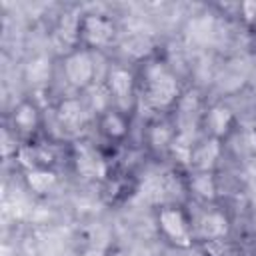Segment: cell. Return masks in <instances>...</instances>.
I'll use <instances>...</instances> for the list:
<instances>
[{
	"instance_id": "cell-6",
	"label": "cell",
	"mask_w": 256,
	"mask_h": 256,
	"mask_svg": "<svg viewBox=\"0 0 256 256\" xmlns=\"http://www.w3.org/2000/svg\"><path fill=\"white\" fill-rule=\"evenodd\" d=\"M78 170L80 174H84L86 178H102L104 176V164L102 160L90 150V148H82L80 156H78Z\"/></svg>"
},
{
	"instance_id": "cell-9",
	"label": "cell",
	"mask_w": 256,
	"mask_h": 256,
	"mask_svg": "<svg viewBox=\"0 0 256 256\" xmlns=\"http://www.w3.org/2000/svg\"><path fill=\"white\" fill-rule=\"evenodd\" d=\"M60 118H62V122L68 124V126H78V124H82L84 112H82L80 102H76V100L64 102V104L60 106Z\"/></svg>"
},
{
	"instance_id": "cell-7",
	"label": "cell",
	"mask_w": 256,
	"mask_h": 256,
	"mask_svg": "<svg viewBox=\"0 0 256 256\" xmlns=\"http://www.w3.org/2000/svg\"><path fill=\"white\" fill-rule=\"evenodd\" d=\"M200 234L204 236V238H220V236H224L226 234V230H228V222H226V218L224 216H220V214H206L202 220H200Z\"/></svg>"
},
{
	"instance_id": "cell-12",
	"label": "cell",
	"mask_w": 256,
	"mask_h": 256,
	"mask_svg": "<svg viewBox=\"0 0 256 256\" xmlns=\"http://www.w3.org/2000/svg\"><path fill=\"white\" fill-rule=\"evenodd\" d=\"M228 122H230V112L226 108H214L210 112V124L214 128V132H218V134L224 132L226 126H228Z\"/></svg>"
},
{
	"instance_id": "cell-15",
	"label": "cell",
	"mask_w": 256,
	"mask_h": 256,
	"mask_svg": "<svg viewBox=\"0 0 256 256\" xmlns=\"http://www.w3.org/2000/svg\"><path fill=\"white\" fill-rule=\"evenodd\" d=\"M104 128H106L108 134H112V136H120V134H124L126 124L122 122V118H120L118 114H108L106 120H104Z\"/></svg>"
},
{
	"instance_id": "cell-3",
	"label": "cell",
	"mask_w": 256,
	"mask_h": 256,
	"mask_svg": "<svg viewBox=\"0 0 256 256\" xmlns=\"http://www.w3.org/2000/svg\"><path fill=\"white\" fill-rule=\"evenodd\" d=\"M94 64L86 52H76L66 60V76L76 86H86L92 80Z\"/></svg>"
},
{
	"instance_id": "cell-14",
	"label": "cell",
	"mask_w": 256,
	"mask_h": 256,
	"mask_svg": "<svg viewBox=\"0 0 256 256\" xmlns=\"http://www.w3.org/2000/svg\"><path fill=\"white\" fill-rule=\"evenodd\" d=\"M34 122H36L34 108H32V106H28V104L20 106V110L16 112V124H18V126H22L24 130H28V128H32V126H34Z\"/></svg>"
},
{
	"instance_id": "cell-13",
	"label": "cell",
	"mask_w": 256,
	"mask_h": 256,
	"mask_svg": "<svg viewBox=\"0 0 256 256\" xmlns=\"http://www.w3.org/2000/svg\"><path fill=\"white\" fill-rule=\"evenodd\" d=\"M28 76L32 82H42L46 76H48V64L44 58H38L34 62H30L28 66Z\"/></svg>"
},
{
	"instance_id": "cell-4",
	"label": "cell",
	"mask_w": 256,
	"mask_h": 256,
	"mask_svg": "<svg viewBox=\"0 0 256 256\" xmlns=\"http://www.w3.org/2000/svg\"><path fill=\"white\" fill-rule=\"evenodd\" d=\"M174 180L170 178V174H158V176H150L144 184H142V196L150 202H160L166 200L168 196H174Z\"/></svg>"
},
{
	"instance_id": "cell-20",
	"label": "cell",
	"mask_w": 256,
	"mask_h": 256,
	"mask_svg": "<svg viewBox=\"0 0 256 256\" xmlns=\"http://www.w3.org/2000/svg\"><path fill=\"white\" fill-rule=\"evenodd\" d=\"M84 256H102V250H96V248H92V250H88Z\"/></svg>"
},
{
	"instance_id": "cell-17",
	"label": "cell",
	"mask_w": 256,
	"mask_h": 256,
	"mask_svg": "<svg viewBox=\"0 0 256 256\" xmlns=\"http://www.w3.org/2000/svg\"><path fill=\"white\" fill-rule=\"evenodd\" d=\"M170 142V130L166 126H156L152 132V144L156 146H164Z\"/></svg>"
},
{
	"instance_id": "cell-18",
	"label": "cell",
	"mask_w": 256,
	"mask_h": 256,
	"mask_svg": "<svg viewBox=\"0 0 256 256\" xmlns=\"http://www.w3.org/2000/svg\"><path fill=\"white\" fill-rule=\"evenodd\" d=\"M10 150H12V148H10V138H8V132L4 130V132H2V154L8 156Z\"/></svg>"
},
{
	"instance_id": "cell-11",
	"label": "cell",
	"mask_w": 256,
	"mask_h": 256,
	"mask_svg": "<svg viewBox=\"0 0 256 256\" xmlns=\"http://www.w3.org/2000/svg\"><path fill=\"white\" fill-rule=\"evenodd\" d=\"M28 182H30L32 190H36V192H46V190L54 184V174H52V172H46V170H34V172H30Z\"/></svg>"
},
{
	"instance_id": "cell-10",
	"label": "cell",
	"mask_w": 256,
	"mask_h": 256,
	"mask_svg": "<svg viewBox=\"0 0 256 256\" xmlns=\"http://www.w3.org/2000/svg\"><path fill=\"white\" fill-rule=\"evenodd\" d=\"M216 154H218V144H216V142H208V144H204V146L192 156V160H194L196 166H200V168H208V166L214 162Z\"/></svg>"
},
{
	"instance_id": "cell-8",
	"label": "cell",
	"mask_w": 256,
	"mask_h": 256,
	"mask_svg": "<svg viewBox=\"0 0 256 256\" xmlns=\"http://www.w3.org/2000/svg\"><path fill=\"white\" fill-rule=\"evenodd\" d=\"M110 88L114 92V96L124 102L126 98H130V90H132V76L126 70H114L110 74Z\"/></svg>"
},
{
	"instance_id": "cell-19",
	"label": "cell",
	"mask_w": 256,
	"mask_h": 256,
	"mask_svg": "<svg viewBox=\"0 0 256 256\" xmlns=\"http://www.w3.org/2000/svg\"><path fill=\"white\" fill-rule=\"evenodd\" d=\"M242 8H244V12H246L248 18H254L256 16V2H244Z\"/></svg>"
},
{
	"instance_id": "cell-5",
	"label": "cell",
	"mask_w": 256,
	"mask_h": 256,
	"mask_svg": "<svg viewBox=\"0 0 256 256\" xmlns=\"http://www.w3.org/2000/svg\"><path fill=\"white\" fill-rule=\"evenodd\" d=\"M112 32H114L112 24L108 20L100 18V16H90V18L84 20V36L94 46L106 44L112 38Z\"/></svg>"
},
{
	"instance_id": "cell-1",
	"label": "cell",
	"mask_w": 256,
	"mask_h": 256,
	"mask_svg": "<svg viewBox=\"0 0 256 256\" xmlns=\"http://www.w3.org/2000/svg\"><path fill=\"white\" fill-rule=\"evenodd\" d=\"M146 98L152 106H168L176 94H178V86L174 76L162 66V64H150L146 68Z\"/></svg>"
},
{
	"instance_id": "cell-2",
	"label": "cell",
	"mask_w": 256,
	"mask_h": 256,
	"mask_svg": "<svg viewBox=\"0 0 256 256\" xmlns=\"http://www.w3.org/2000/svg\"><path fill=\"white\" fill-rule=\"evenodd\" d=\"M160 226L176 244H180V246L190 244V232H188V226H186L184 216L180 214V210L164 208L160 212Z\"/></svg>"
},
{
	"instance_id": "cell-16",
	"label": "cell",
	"mask_w": 256,
	"mask_h": 256,
	"mask_svg": "<svg viewBox=\"0 0 256 256\" xmlns=\"http://www.w3.org/2000/svg\"><path fill=\"white\" fill-rule=\"evenodd\" d=\"M194 188H196V192H200L202 196H212V194H214V186H212L210 176H198V178L194 180Z\"/></svg>"
}]
</instances>
